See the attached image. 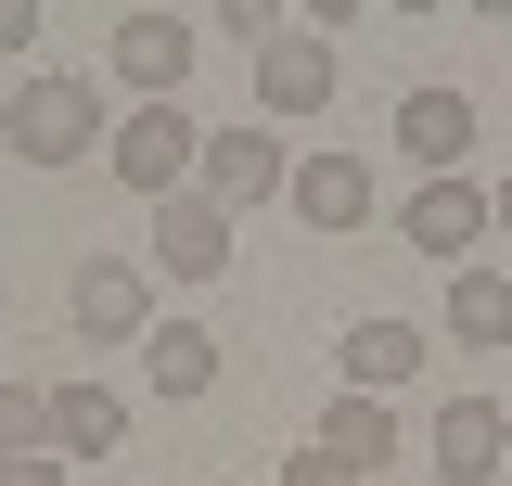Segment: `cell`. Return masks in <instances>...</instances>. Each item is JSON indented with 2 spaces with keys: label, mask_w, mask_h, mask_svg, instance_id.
I'll use <instances>...</instances> for the list:
<instances>
[{
  "label": "cell",
  "mask_w": 512,
  "mask_h": 486,
  "mask_svg": "<svg viewBox=\"0 0 512 486\" xmlns=\"http://www.w3.org/2000/svg\"><path fill=\"white\" fill-rule=\"evenodd\" d=\"M0 486H64V461L39 448V461H0Z\"/></svg>",
  "instance_id": "cell-20"
},
{
  "label": "cell",
  "mask_w": 512,
  "mask_h": 486,
  "mask_svg": "<svg viewBox=\"0 0 512 486\" xmlns=\"http://www.w3.org/2000/svg\"><path fill=\"white\" fill-rule=\"evenodd\" d=\"M192 154H205V128L180 116V103H128V128L103 141V167H116L141 205H167V192H192Z\"/></svg>",
  "instance_id": "cell-2"
},
{
  "label": "cell",
  "mask_w": 512,
  "mask_h": 486,
  "mask_svg": "<svg viewBox=\"0 0 512 486\" xmlns=\"http://www.w3.org/2000/svg\"><path fill=\"white\" fill-rule=\"evenodd\" d=\"M26 39H39V13H26V0H0V52H26Z\"/></svg>",
  "instance_id": "cell-21"
},
{
  "label": "cell",
  "mask_w": 512,
  "mask_h": 486,
  "mask_svg": "<svg viewBox=\"0 0 512 486\" xmlns=\"http://www.w3.org/2000/svg\"><path fill=\"white\" fill-rule=\"evenodd\" d=\"M397 154H410L423 180H461V154H474V103H461V90H397Z\"/></svg>",
  "instance_id": "cell-8"
},
{
  "label": "cell",
  "mask_w": 512,
  "mask_h": 486,
  "mask_svg": "<svg viewBox=\"0 0 512 486\" xmlns=\"http://www.w3.org/2000/svg\"><path fill=\"white\" fill-rule=\"evenodd\" d=\"M448 346H512V282L500 269H448Z\"/></svg>",
  "instance_id": "cell-15"
},
{
  "label": "cell",
  "mask_w": 512,
  "mask_h": 486,
  "mask_svg": "<svg viewBox=\"0 0 512 486\" xmlns=\"http://www.w3.org/2000/svg\"><path fill=\"white\" fill-rule=\"evenodd\" d=\"M218 39H244V52H269V39H282V13H269V0H231V13H218Z\"/></svg>",
  "instance_id": "cell-18"
},
{
  "label": "cell",
  "mask_w": 512,
  "mask_h": 486,
  "mask_svg": "<svg viewBox=\"0 0 512 486\" xmlns=\"http://www.w3.org/2000/svg\"><path fill=\"white\" fill-rule=\"evenodd\" d=\"M256 103H269V116H320V103H333V39H320V26H282V39L256 52Z\"/></svg>",
  "instance_id": "cell-7"
},
{
  "label": "cell",
  "mask_w": 512,
  "mask_h": 486,
  "mask_svg": "<svg viewBox=\"0 0 512 486\" xmlns=\"http://www.w3.org/2000/svg\"><path fill=\"white\" fill-rule=\"evenodd\" d=\"M64 320H77L90 346H141V333H154V282H141L128 256H77V282H64Z\"/></svg>",
  "instance_id": "cell-4"
},
{
  "label": "cell",
  "mask_w": 512,
  "mask_h": 486,
  "mask_svg": "<svg viewBox=\"0 0 512 486\" xmlns=\"http://www.w3.org/2000/svg\"><path fill=\"white\" fill-rule=\"evenodd\" d=\"M308 448H333L346 474H372L384 448H397V423H384V397H333V410H320V435H308Z\"/></svg>",
  "instance_id": "cell-16"
},
{
  "label": "cell",
  "mask_w": 512,
  "mask_h": 486,
  "mask_svg": "<svg viewBox=\"0 0 512 486\" xmlns=\"http://www.w3.org/2000/svg\"><path fill=\"white\" fill-rule=\"evenodd\" d=\"M192 52H205V39H192L180 13H154V0H141V13H116V39H103V64H116V77L141 90V103H180Z\"/></svg>",
  "instance_id": "cell-5"
},
{
  "label": "cell",
  "mask_w": 512,
  "mask_h": 486,
  "mask_svg": "<svg viewBox=\"0 0 512 486\" xmlns=\"http://www.w3.org/2000/svg\"><path fill=\"white\" fill-rule=\"evenodd\" d=\"M282 180H295V154H282L269 128H205V154H192V192H205L218 218H244V205H269Z\"/></svg>",
  "instance_id": "cell-3"
},
{
  "label": "cell",
  "mask_w": 512,
  "mask_h": 486,
  "mask_svg": "<svg viewBox=\"0 0 512 486\" xmlns=\"http://www.w3.org/2000/svg\"><path fill=\"white\" fill-rule=\"evenodd\" d=\"M295 218H308V231H359V218H372V167H359V154H295Z\"/></svg>",
  "instance_id": "cell-12"
},
{
  "label": "cell",
  "mask_w": 512,
  "mask_h": 486,
  "mask_svg": "<svg viewBox=\"0 0 512 486\" xmlns=\"http://www.w3.org/2000/svg\"><path fill=\"white\" fill-rule=\"evenodd\" d=\"M52 448H64V461L128 448V397H116V384H90V371H64V384H52Z\"/></svg>",
  "instance_id": "cell-13"
},
{
  "label": "cell",
  "mask_w": 512,
  "mask_h": 486,
  "mask_svg": "<svg viewBox=\"0 0 512 486\" xmlns=\"http://www.w3.org/2000/svg\"><path fill=\"white\" fill-rule=\"evenodd\" d=\"M52 448V384H0V461H39Z\"/></svg>",
  "instance_id": "cell-17"
},
{
  "label": "cell",
  "mask_w": 512,
  "mask_h": 486,
  "mask_svg": "<svg viewBox=\"0 0 512 486\" xmlns=\"http://www.w3.org/2000/svg\"><path fill=\"white\" fill-rule=\"evenodd\" d=\"M154 269H167V282H218V269H231V218H218L205 192H167V205H154Z\"/></svg>",
  "instance_id": "cell-9"
},
{
  "label": "cell",
  "mask_w": 512,
  "mask_h": 486,
  "mask_svg": "<svg viewBox=\"0 0 512 486\" xmlns=\"http://www.w3.org/2000/svg\"><path fill=\"white\" fill-rule=\"evenodd\" d=\"M282 486H372V474H346L333 448H295V461H282Z\"/></svg>",
  "instance_id": "cell-19"
},
{
  "label": "cell",
  "mask_w": 512,
  "mask_h": 486,
  "mask_svg": "<svg viewBox=\"0 0 512 486\" xmlns=\"http://www.w3.org/2000/svg\"><path fill=\"white\" fill-rule=\"evenodd\" d=\"M141 371H154V397H205L218 384V333L205 320H154L141 333Z\"/></svg>",
  "instance_id": "cell-14"
},
{
  "label": "cell",
  "mask_w": 512,
  "mask_h": 486,
  "mask_svg": "<svg viewBox=\"0 0 512 486\" xmlns=\"http://www.w3.org/2000/svg\"><path fill=\"white\" fill-rule=\"evenodd\" d=\"M487 231H500V243H512V180H500V192H487Z\"/></svg>",
  "instance_id": "cell-22"
},
{
  "label": "cell",
  "mask_w": 512,
  "mask_h": 486,
  "mask_svg": "<svg viewBox=\"0 0 512 486\" xmlns=\"http://www.w3.org/2000/svg\"><path fill=\"white\" fill-rule=\"evenodd\" d=\"M423 359H436L423 320H359V333H346V397H397Z\"/></svg>",
  "instance_id": "cell-11"
},
{
  "label": "cell",
  "mask_w": 512,
  "mask_h": 486,
  "mask_svg": "<svg viewBox=\"0 0 512 486\" xmlns=\"http://www.w3.org/2000/svg\"><path fill=\"white\" fill-rule=\"evenodd\" d=\"M397 231L423 243V256H448V269H474V243H487V192H474V180H423L410 205H397Z\"/></svg>",
  "instance_id": "cell-10"
},
{
  "label": "cell",
  "mask_w": 512,
  "mask_h": 486,
  "mask_svg": "<svg viewBox=\"0 0 512 486\" xmlns=\"http://www.w3.org/2000/svg\"><path fill=\"white\" fill-rule=\"evenodd\" d=\"M423 461H436L448 486H500V461H512V410H487V397H448L436 435H423Z\"/></svg>",
  "instance_id": "cell-6"
},
{
  "label": "cell",
  "mask_w": 512,
  "mask_h": 486,
  "mask_svg": "<svg viewBox=\"0 0 512 486\" xmlns=\"http://www.w3.org/2000/svg\"><path fill=\"white\" fill-rule=\"evenodd\" d=\"M103 141V90L90 77H13V103H0V154H26V167H77Z\"/></svg>",
  "instance_id": "cell-1"
}]
</instances>
